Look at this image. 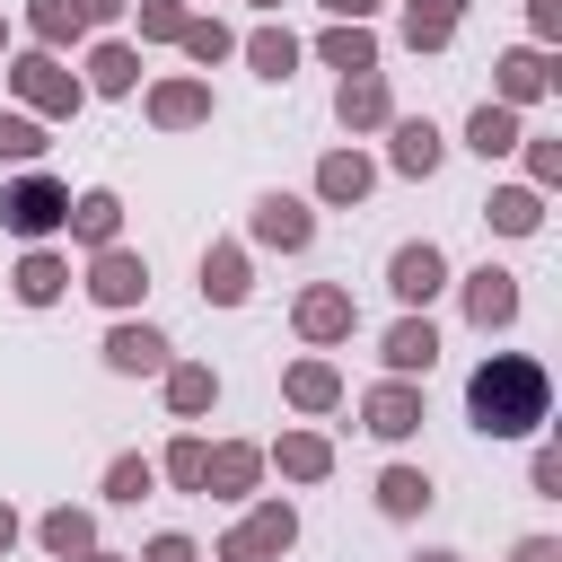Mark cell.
<instances>
[{
  "instance_id": "cell-1",
  "label": "cell",
  "mask_w": 562,
  "mask_h": 562,
  "mask_svg": "<svg viewBox=\"0 0 562 562\" xmlns=\"http://www.w3.org/2000/svg\"><path fill=\"white\" fill-rule=\"evenodd\" d=\"M465 422H474L483 439H544V422H553V378H544V360H536V351H492V360H474V378H465Z\"/></svg>"
},
{
  "instance_id": "cell-2",
  "label": "cell",
  "mask_w": 562,
  "mask_h": 562,
  "mask_svg": "<svg viewBox=\"0 0 562 562\" xmlns=\"http://www.w3.org/2000/svg\"><path fill=\"white\" fill-rule=\"evenodd\" d=\"M61 220H70V184H61L53 167H9V176H0V228H9L18 246H53Z\"/></svg>"
},
{
  "instance_id": "cell-3",
  "label": "cell",
  "mask_w": 562,
  "mask_h": 562,
  "mask_svg": "<svg viewBox=\"0 0 562 562\" xmlns=\"http://www.w3.org/2000/svg\"><path fill=\"white\" fill-rule=\"evenodd\" d=\"M9 70V97L35 114V123H70L79 105H88V88H79V70L61 61V53H44V44H26V53H9L0 61Z\"/></svg>"
},
{
  "instance_id": "cell-4",
  "label": "cell",
  "mask_w": 562,
  "mask_h": 562,
  "mask_svg": "<svg viewBox=\"0 0 562 562\" xmlns=\"http://www.w3.org/2000/svg\"><path fill=\"white\" fill-rule=\"evenodd\" d=\"M290 544H299V509H290L281 492H255V501H246V518L211 544V562H281Z\"/></svg>"
},
{
  "instance_id": "cell-5",
  "label": "cell",
  "mask_w": 562,
  "mask_h": 562,
  "mask_svg": "<svg viewBox=\"0 0 562 562\" xmlns=\"http://www.w3.org/2000/svg\"><path fill=\"white\" fill-rule=\"evenodd\" d=\"M79 290H88L105 316H140V299H149V255L114 237V246H97V255L79 263Z\"/></svg>"
},
{
  "instance_id": "cell-6",
  "label": "cell",
  "mask_w": 562,
  "mask_h": 562,
  "mask_svg": "<svg viewBox=\"0 0 562 562\" xmlns=\"http://www.w3.org/2000/svg\"><path fill=\"white\" fill-rule=\"evenodd\" d=\"M290 334H299L307 351L351 342V334H360V299H351V281H307V290L290 299Z\"/></svg>"
},
{
  "instance_id": "cell-7",
  "label": "cell",
  "mask_w": 562,
  "mask_h": 562,
  "mask_svg": "<svg viewBox=\"0 0 562 562\" xmlns=\"http://www.w3.org/2000/svg\"><path fill=\"white\" fill-rule=\"evenodd\" d=\"M448 290H457V307H465V325H474V334H509V325H518V307H527V290H518V272H509V263H474V272H457Z\"/></svg>"
},
{
  "instance_id": "cell-8",
  "label": "cell",
  "mask_w": 562,
  "mask_h": 562,
  "mask_svg": "<svg viewBox=\"0 0 562 562\" xmlns=\"http://www.w3.org/2000/svg\"><path fill=\"white\" fill-rule=\"evenodd\" d=\"M140 114H149V132H202L220 114V97H211L202 70H167V79L140 88Z\"/></svg>"
},
{
  "instance_id": "cell-9",
  "label": "cell",
  "mask_w": 562,
  "mask_h": 562,
  "mask_svg": "<svg viewBox=\"0 0 562 562\" xmlns=\"http://www.w3.org/2000/svg\"><path fill=\"white\" fill-rule=\"evenodd\" d=\"M378 193V158L360 149V140H334L325 158H316V176H307V202L316 211H360Z\"/></svg>"
},
{
  "instance_id": "cell-10",
  "label": "cell",
  "mask_w": 562,
  "mask_h": 562,
  "mask_svg": "<svg viewBox=\"0 0 562 562\" xmlns=\"http://www.w3.org/2000/svg\"><path fill=\"white\" fill-rule=\"evenodd\" d=\"M246 246H263V255H307V246H316V202H307V193H255Z\"/></svg>"
},
{
  "instance_id": "cell-11",
  "label": "cell",
  "mask_w": 562,
  "mask_h": 562,
  "mask_svg": "<svg viewBox=\"0 0 562 562\" xmlns=\"http://www.w3.org/2000/svg\"><path fill=\"white\" fill-rule=\"evenodd\" d=\"M448 281H457V263H448L439 237H404V246L386 255V299H395V307H430Z\"/></svg>"
},
{
  "instance_id": "cell-12",
  "label": "cell",
  "mask_w": 562,
  "mask_h": 562,
  "mask_svg": "<svg viewBox=\"0 0 562 562\" xmlns=\"http://www.w3.org/2000/svg\"><path fill=\"white\" fill-rule=\"evenodd\" d=\"M422 422H430V404H422V378H378V386L360 395V430H369L378 448H404Z\"/></svg>"
},
{
  "instance_id": "cell-13",
  "label": "cell",
  "mask_w": 562,
  "mask_h": 562,
  "mask_svg": "<svg viewBox=\"0 0 562 562\" xmlns=\"http://www.w3.org/2000/svg\"><path fill=\"white\" fill-rule=\"evenodd\" d=\"M97 360H105L114 378H158V369L176 360V342H167V325H149V316H114L105 342H97Z\"/></svg>"
},
{
  "instance_id": "cell-14",
  "label": "cell",
  "mask_w": 562,
  "mask_h": 562,
  "mask_svg": "<svg viewBox=\"0 0 562 562\" xmlns=\"http://www.w3.org/2000/svg\"><path fill=\"white\" fill-rule=\"evenodd\" d=\"M263 492V448L255 439H211V457H202V492L193 501H228V509H246Z\"/></svg>"
},
{
  "instance_id": "cell-15",
  "label": "cell",
  "mask_w": 562,
  "mask_h": 562,
  "mask_svg": "<svg viewBox=\"0 0 562 562\" xmlns=\"http://www.w3.org/2000/svg\"><path fill=\"white\" fill-rule=\"evenodd\" d=\"M193 272H202V307H246L255 299V246L246 237H211Z\"/></svg>"
},
{
  "instance_id": "cell-16",
  "label": "cell",
  "mask_w": 562,
  "mask_h": 562,
  "mask_svg": "<svg viewBox=\"0 0 562 562\" xmlns=\"http://www.w3.org/2000/svg\"><path fill=\"white\" fill-rule=\"evenodd\" d=\"M386 167L413 176V184H430V176L448 167V132H439L430 114H395V123H386Z\"/></svg>"
},
{
  "instance_id": "cell-17",
  "label": "cell",
  "mask_w": 562,
  "mask_h": 562,
  "mask_svg": "<svg viewBox=\"0 0 562 562\" xmlns=\"http://www.w3.org/2000/svg\"><path fill=\"white\" fill-rule=\"evenodd\" d=\"M378 360H386V378H430V369H439V325H430V307H404V316L378 334Z\"/></svg>"
},
{
  "instance_id": "cell-18",
  "label": "cell",
  "mask_w": 562,
  "mask_h": 562,
  "mask_svg": "<svg viewBox=\"0 0 562 562\" xmlns=\"http://www.w3.org/2000/svg\"><path fill=\"white\" fill-rule=\"evenodd\" d=\"M79 88L88 97H140V44L132 35H97L79 53Z\"/></svg>"
},
{
  "instance_id": "cell-19",
  "label": "cell",
  "mask_w": 562,
  "mask_h": 562,
  "mask_svg": "<svg viewBox=\"0 0 562 562\" xmlns=\"http://www.w3.org/2000/svg\"><path fill=\"white\" fill-rule=\"evenodd\" d=\"M492 97L518 105V114L544 105V97H553V53H544V44H509V53L492 61Z\"/></svg>"
},
{
  "instance_id": "cell-20",
  "label": "cell",
  "mask_w": 562,
  "mask_h": 562,
  "mask_svg": "<svg viewBox=\"0 0 562 562\" xmlns=\"http://www.w3.org/2000/svg\"><path fill=\"white\" fill-rule=\"evenodd\" d=\"M334 123L360 140V132H386L395 123V88H386V70H351V79H334Z\"/></svg>"
},
{
  "instance_id": "cell-21",
  "label": "cell",
  "mask_w": 562,
  "mask_h": 562,
  "mask_svg": "<svg viewBox=\"0 0 562 562\" xmlns=\"http://www.w3.org/2000/svg\"><path fill=\"white\" fill-rule=\"evenodd\" d=\"M70 281H79V272H70V246H26L18 272H9V299H18V307H61Z\"/></svg>"
},
{
  "instance_id": "cell-22",
  "label": "cell",
  "mask_w": 562,
  "mask_h": 562,
  "mask_svg": "<svg viewBox=\"0 0 562 562\" xmlns=\"http://www.w3.org/2000/svg\"><path fill=\"white\" fill-rule=\"evenodd\" d=\"M281 404L290 413H342V369H334V351H299L290 369H281Z\"/></svg>"
},
{
  "instance_id": "cell-23",
  "label": "cell",
  "mask_w": 562,
  "mask_h": 562,
  "mask_svg": "<svg viewBox=\"0 0 562 562\" xmlns=\"http://www.w3.org/2000/svg\"><path fill=\"white\" fill-rule=\"evenodd\" d=\"M237 61H246L263 88H290V79H299V61H307V44H299L281 18H263L255 35H237Z\"/></svg>"
},
{
  "instance_id": "cell-24",
  "label": "cell",
  "mask_w": 562,
  "mask_h": 562,
  "mask_svg": "<svg viewBox=\"0 0 562 562\" xmlns=\"http://www.w3.org/2000/svg\"><path fill=\"white\" fill-rule=\"evenodd\" d=\"M263 474H281V483H325V474H334V439L307 430V422H290V430L263 448Z\"/></svg>"
},
{
  "instance_id": "cell-25",
  "label": "cell",
  "mask_w": 562,
  "mask_h": 562,
  "mask_svg": "<svg viewBox=\"0 0 562 562\" xmlns=\"http://www.w3.org/2000/svg\"><path fill=\"white\" fill-rule=\"evenodd\" d=\"M465 9H474V0H404V9H395V44H404V53H448L457 26H465Z\"/></svg>"
},
{
  "instance_id": "cell-26",
  "label": "cell",
  "mask_w": 562,
  "mask_h": 562,
  "mask_svg": "<svg viewBox=\"0 0 562 562\" xmlns=\"http://www.w3.org/2000/svg\"><path fill=\"white\" fill-rule=\"evenodd\" d=\"M158 395H167V422H202V413H220V369L211 360H167Z\"/></svg>"
},
{
  "instance_id": "cell-27",
  "label": "cell",
  "mask_w": 562,
  "mask_h": 562,
  "mask_svg": "<svg viewBox=\"0 0 562 562\" xmlns=\"http://www.w3.org/2000/svg\"><path fill=\"white\" fill-rule=\"evenodd\" d=\"M369 501H378V518H395V527H413L430 501H439V483H430V465H378V483H369Z\"/></svg>"
},
{
  "instance_id": "cell-28",
  "label": "cell",
  "mask_w": 562,
  "mask_h": 562,
  "mask_svg": "<svg viewBox=\"0 0 562 562\" xmlns=\"http://www.w3.org/2000/svg\"><path fill=\"white\" fill-rule=\"evenodd\" d=\"M61 237H70V246H88V255H97V246H114V237H123V193H114V184H88V193H70V220H61Z\"/></svg>"
},
{
  "instance_id": "cell-29",
  "label": "cell",
  "mask_w": 562,
  "mask_h": 562,
  "mask_svg": "<svg viewBox=\"0 0 562 562\" xmlns=\"http://www.w3.org/2000/svg\"><path fill=\"white\" fill-rule=\"evenodd\" d=\"M316 61L325 70H378L386 61V44H378V26H351V18H325V35H316Z\"/></svg>"
},
{
  "instance_id": "cell-30",
  "label": "cell",
  "mask_w": 562,
  "mask_h": 562,
  "mask_svg": "<svg viewBox=\"0 0 562 562\" xmlns=\"http://www.w3.org/2000/svg\"><path fill=\"white\" fill-rule=\"evenodd\" d=\"M518 140H527V114H518V105H501V97H483V105L465 114V149H474L483 167H492V158H509Z\"/></svg>"
},
{
  "instance_id": "cell-31",
  "label": "cell",
  "mask_w": 562,
  "mask_h": 562,
  "mask_svg": "<svg viewBox=\"0 0 562 562\" xmlns=\"http://www.w3.org/2000/svg\"><path fill=\"white\" fill-rule=\"evenodd\" d=\"M35 544H44L53 562H79V553H97V509H79V501H53V509L35 518Z\"/></svg>"
},
{
  "instance_id": "cell-32",
  "label": "cell",
  "mask_w": 562,
  "mask_h": 562,
  "mask_svg": "<svg viewBox=\"0 0 562 562\" xmlns=\"http://www.w3.org/2000/svg\"><path fill=\"white\" fill-rule=\"evenodd\" d=\"M18 18H26V35H35L44 53H79V44H88V18H79V0H26Z\"/></svg>"
},
{
  "instance_id": "cell-33",
  "label": "cell",
  "mask_w": 562,
  "mask_h": 562,
  "mask_svg": "<svg viewBox=\"0 0 562 562\" xmlns=\"http://www.w3.org/2000/svg\"><path fill=\"white\" fill-rule=\"evenodd\" d=\"M176 53H184L193 70H220V61H237V26H228V18H211V9H193V18H184V35H176Z\"/></svg>"
},
{
  "instance_id": "cell-34",
  "label": "cell",
  "mask_w": 562,
  "mask_h": 562,
  "mask_svg": "<svg viewBox=\"0 0 562 562\" xmlns=\"http://www.w3.org/2000/svg\"><path fill=\"white\" fill-rule=\"evenodd\" d=\"M483 220H492V237H536V228H544V193H536V184H492Z\"/></svg>"
},
{
  "instance_id": "cell-35",
  "label": "cell",
  "mask_w": 562,
  "mask_h": 562,
  "mask_svg": "<svg viewBox=\"0 0 562 562\" xmlns=\"http://www.w3.org/2000/svg\"><path fill=\"white\" fill-rule=\"evenodd\" d=\"M114 509H140L149 492H158V457H140V448H123V457H105V483H97Z\"/></svg>"
},
{
  "instance_id": "cell-36",
  "label": "cell",
  "mask_w": 562,
  "mask_h": 562,
  "mask_svg": "<svg viewBox=\"0 0 562 562\" xmlns=\"http://www.w3.org/2000/svg\"><path fill=\"white\" fill-rule=\"evenodd\" d=\"M53 149V123H35L26 105H0V167H44Z\"/></svg>"
},
{
  "instance_id": "cell-37",
  "label": "cell",
  "mask_w": 562,
  "mask_h": 562,
  "mask_svg": "<svg viewBox=\"0 0 562 562\" xmlns=\"http://www.w3.org/2000/svg\"><path fill=\"white\" fill-rule=\"evenodd\" d=\"M202 457H211V439L184 422V430L158 448V483H176V492H202Z\"/></svg>"
},
{
  "instance_id": "cell-38",
  "label": "cell",
  "mask_w": 562,
  "mask_h": 562,
  "mask_svg": "<svg viewBox=\"0 0 562 562\" xmlns=\"http://www.w3.org/2000/svg\"><path fill=\"white\" fill-rule=\"evenodd\" d=\"M184 18H193V0H132L140 53H149V44H176V35H184Z\"/></svg>"
},
{
  "instance_id": "cell-39",
  "label": "cell",
  "mask_w": 562,
  "mask_h": 562,
  "mask_svg": "<svg viewBox=\"0 0 562 562\" xmlns=\"http://www.w3.org/2000/svg\"><path fill=\"white\" fill-rule=\"evenodd\" d=\"M509 158H527V184H536V193H553V184H562V140H553V132H527Z\"/></svg>"
},
{
  "instance_id": "cell-40",
  "label": "cell",
  "mask_w": 562,
  "mask_h": 562,
  "mask_svg": "<svg viewBox=\"0 0 562 562\" xmlns=\"http://www.w3.org/2000/svg\"><path fill=\"white\" fill-rule=\"evenodd\" d=\"M527 483H536V501H562V448H553V439H536V457H527Z\"/></svg>"
},
{
  "instance_id": "cell-41",
  "label": "cell",
  "mask_w": 562,
  "mask_h": 562,
  "mask_svg": "<svg viewBox=\"0 0 562 562\" xmlns=\"http://www.w3.org/2000/svg\"><path fill=\"white\" fill-rule=\"evenodd\" d=\"M132 562H202V544H193L184 527H158V536H149V544L132 553Z\"/></svg>"
},
{
  "instance_id": "cell-42",
  "label": "cell",
  "mask_w": 562,
  "mask_h": 562,
  "mask_svg": "<svg viewBox=\"0 0 562 562\" xmlns=\"http://www.w3.org/2000/svg\"><path fill=\"white\" fill-rule=\"evenodd\" d=\"M553 35H562V0H527V44L553 53Z\"/></svg>"
},
{
  "instance_id": "cell-43",
  "label": "cell",
  "mask_w": 562,
  "mask_h": 562,
  "mask_svg": "<svg viewBox=\"0 0 562 562\" xmlns=\"http://www.w3.org/2000/svg\"><path fill=\"white\" fill-rule=\"evenodd\" d=\"M509 562H562V536H518Z\"/></svg>"
},
{
  "instance_id": "cell-44",
  "label": "cell",
  "mask_w": 562,
  "mask_h": 562,
  "mask_svg": "<svg viewBox=\"0 0 562 562\" xmlns=\"http://www.w3.org/2000/svg\"><path fill=\"white\" fill-rule=\"evenodd\" d=\"M316 9H325V18H351V26H378L386 0H316Z\"/></svg>"
},
{
  "instance_id": "cell-45",
  "label": "cell",
  "mask_w": 562,
  "mask_h": 562,
  "mask_svg": "<svg viewBox=\"0 0 562 562\" xmlns=\"http://www.w3.org/2000/svg\"><path fill=\"white\" fill-rule=\"evenodd\" d=\"M79 18L88 26H114V18H132V0H79Z\"/></svg>"
},
{
  "instance_id": "cell-46",
  "label": "cell",
  "mask_w": 562,
  "mask_h": 562,
  "mask_svg": "<svg viewBox=\"0 0 562 562\" xmlns=\"http://www.w3.org/2000/svg\"><path fill=\"white\" fill-rule=\"evenodd\" d=\"M18 536H26V518H18V509H9V501H0V562H9V553H18Z\"/></svg>"
},
{
  "instance_id": "cell-47",
  "label": "cell",
  "mask_w": 562,
  "mask_h": 562,
  "mask_svg": "<svg viewBox=\"0 0 562 562\" xmlns=\"http://www.w3.org/2000/svg\"><path fill=\"white\" fill-rule=\"evenodd\" d=\"M9 53H18V26H9V18H0V61H9Z\"/></svg>"
},
{
  "instance_id": "cell-48",
  "label": "cell",
  "mask_w": 562,
  "mask_h": 562,
  "mask_svg": "<svg viewBox=\"0 0 562 562\" xmlns=\"http://www.w3.org/2000/svg\"><path fill=\"white\" fill-rule=\"evenodd\" d=\"M413 562H465V553H448V544H430V553H413Z\"/></svg>"
},
{
  "instance_id": "cell-49",
  "label": "cell",
  "mask_w": 562,
  "mask_h": 562,
  "mask_svg": "<svg viewBox=\"0 0 562 562\" xmlns=\"http://www.w3.org/2000/svg\"><path fill=\"white\" fill-rule=\"evenodd\" d=\"M79 562H132V553H105V544H97V553H79Z\"/></svg>"
},
{
  "instance_id": "cell-50",
  "label": "cell",
  "mask_w": 562,
  "mask_h": 562,
  "mask_svg": "<svg viewBox=\"0 0 562 562\" xmlns=\"http://www.w3.org/2000/svg\"><path fill=\"white\" fill-rule=\"evenodd\" d=\"M246 9H263V18H281V0H246Z\"/></svg>"
},
{
  "instance_id": "cell-51",
  "label": "cell",
  "mask_w": 562,
  "mask_h": 562,
  "mask_svg": "<svg viewBox=\"0 0 562 562\" xmlns=\"http://www.w3.org/2000/svg\"><path fill=\"white\" fill-rule=\"evenodd\" d=\"M202 562H211V553H202Z\"/></svg>"
}]
</instances>
